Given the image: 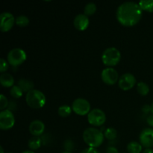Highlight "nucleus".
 Segmentation results:
<instances>
[{"instance_id": "obj_9", "label": "nucleus", "mask_w": 153, "mask_h": 153, "mask_svg": "<svg viewBox=\"0 0 153 153\" xmlns=\"http://www.w3.org/2000/svg\"><path fill=\"white\" fill-rule=\"evenodd\" d=\"M101 79L104 83L108 85H113L119 81V74L116 69L108 67L103 69L101 73Z\"/></svg>"}, {"instance_id": "obj_40", "label": "nucleus", "mask_w": 153, "mask_h": 153, "mask_svg": "<svg viewBox=\"0 0 153 153\" xmlns=\"http://www.w3.org/2000/svg\"><path fill=\"white\" fill-rule=\"evenodd\" d=\"M123 153H127V152H123Z\"/></svg>"}, {"instance_id": "obj_12", "label": "nucleus", "mask_w": 153, "mask_h": 153, "mask_svg": "<svg viewBox=\"0 0 153 153\" xmlns=\"http://www.w3.org/2000/svg\"><path fill=\"white\" fill-rule=\"evenodd\" d=\"M140 143L143 147L151 148L153 146V128H145L140 131L139 135Z\"/></svg>"}, {"instance_id": "obj_24", "label": "nucleus", "mask_w": 153, "mask_h": 153, "mask_svg": "<svg viewBox=\"0 0 153 153\" xmlns=\"http://www.w3.org/2000/svg\"><path fill=\"white\" fill-rule=\"evenodd\" d=\"M97 10V4L94 2L90 1V2L87 3L86 5L85 6L84 8V13L87 16H90V15H93Z\"/></svg>"}, {"instance_id": "obj_33", "label": "nucleus", "mask_w": 153, "mask_h": 153, "mask_svg": "<svg viewBox=\"0 0 153 153\" xmlns=\"http://www.w3.org/2000/svg\"><path fill=\"white\" fill-rule=\"evenodd\" d=\"M146 122H147L148 125H149L150 126L153 127V114L149 115L148 116L147 119H146Z\"/></svg>"}, {"instance_id": "obj_35", "label": "nucleus", "mask_w": 153, "mask_h": 153, "mask_svg": "<svg viewBox=\"0 0 153 153\" xmlns=\"http://www.w3.org/2000/svg\"><path fill=\"white\" fill-rule=\"evenodd\" d=\"M22 153H34V151L31 150V149H28V150H25L23 152H22Z\"/></svg>"}, {"instance_id": "obj_23", "label": "nucleus", "mask_w": 153, "mask_h": 153, "mask_svg": "<svg viewBox=\"0 0 153 153\" xmlns=\"http://www.w3.org/2000/svg\"><path fill=\"white\" fill-rule=\"evenodd\" d=\"M29 18L24 14L19 15V16H17L15 18V23L21 27H24L28 25V24H29Z\"/></svg>"}, {"instance_id": "obj_38", "label": "nucleus", "mask_w": 153, "mask_h": 153, "mask_svg": "<svg viewBox=\"0 0 153 153\" xmlns=\"http://www.w3.org/2000/svg\"><path fill=\"white\" fill-rule=\"evenodd\" d=\"M61 153H73V152H67V151H64V152H63Z\"/></svg>"}, {"instance_id": "obj_6", "label": "nucleus", "mask_w": 153, "mask_h": 153, "mask_svg": "<svg viewBox=\"0 0 153 153\" xmlns=\"http://www.w3.org/2000/svg\"><path fill=\"white\" fill-rule=\"evenodd\" d=\"M72 109L78 115L85 116L88 115L91 111V104L86 99L79 97L76 98L72 103Z\"/></svg>"}, {"instance_id": "obj_2", "label": "nucleus", "mask_w": 153, "mask_h": 153, "mask_svg": "<svg viewBox=\"0 0 153 153\" xmlns=\"http://www.w3.org/2000/svg\"><path fill=\"white\" fill-rule=\"evenodd\" d=\"M83 140L89 147L97 148L104 141V133L96 127H88L83 131Z\"/></svg>"}, {"instance_id": "obj_13", "label": "nucleus", "mask_w": 153, "mask_h": 153, "mask_svg": "<svg viewBox=\"0 0 153 153\" xmlns=\"http://www.w3.org/2000/svg\"><path fill=\"white\" fill-rule=\"evenodd\" d=\"M89 23V18L85 13H79L75 16L74 19H73V24H74L75 28L79 31H84L88 28Z\"/></svg>"}, {"instance_id": "obj_32", "label": "nucleus", "mask_w": 153, "mask_h": 153, "mask_svg": "<svg viewBox=\"0 0 153 153\" xmlns=\"http://www.w3.org/2000/svg\"><path fill=\"white\" fill-rule=\"evenodd\" d=\"M141 110L143 113L148 114L149 111H151V105H144L142 107Z\"/></svg>"}, {"instance_id": "obj_36", "label": "nucleus", "mask_w": 153, "mask_h": 153, "mask_svg": "<svg viewBox=\"0 0 153 153\" xmlns=\"http://www.w3.org/2000/svg\"><path fill=\"white\" fill-rule=\"evenodd\" d=\"M0 153H4V149H3L2 146H0Z\"/></svg>"}, {"instance_id": "obj_17", "label": "nucleus", "mask_w": 153, "mask_h": 153, "mask_svg": "<svg viewBox=\"0 0 153 153\" xmlns=\"http://www.w3.org/2000/svg\"><path fill=\"white\" fill-rule=\"evenodd\" d=\"M143 149V146L140 144V143L137 141H130L127 144L126 149L128 153H140Z\"/></svg>"}, {"instance_id": "obj_39", "label": "nucleus", "mask_w": 153, "mask_h": 153, "mask_svg": "<svg viewBox=\"0 0 153 153\" xmlns=\"http://www.w3.org/2000/svg\"><path fill=\"white\" fill-rule=\"evenodd\" d=\"M7 153H13V152H7Z\"/></svg>"}, {"instance_id": "obj_15", "label": "nucleus", "mask_w": 153, "mask_h": 153, "mask_svg": "<svg viewBox=\"0 0 153 153\" xmlns=\"http://www.w3.org/2000/svg\"><path fill=\"white\" fill-rule=\"evenodd\" d=\"M17 85L21 88L22 91L26 92H29L30 91L34 89V84L32 81L29 80V79H25V78H20L17 82Z\"/></svg>"}, {"instance_id": "obj_3", "label": "nucleus", "mask_w": 153, "mask_h": 153, "mask_svg": "<svg viewBox=\"0 0 153 153\" xmlns=\"http://www.w3.org/2000/svg\"><path fill=\"white\" fill-rule=\"evenodd\" d=\"M25 101L27 105L32 108H40L46 103V97L40 90L33 89L25 95Z\"/></svg>"}, {"instance_id": "obj_25", "label": "nucleus", "mask_w": 153, "mask_h": 153, "mask_svg": "<svg viewBox=\"0 0 153 153\" xmlns=\"http://www.w3.org/2000/svg\"><path fill=\"white\" fill-rule=\"evenodd\" d=\"M10 96H12V97L15 99H18L20 98L21 97L23 94V91L21 90V88L18 86L17 85H13V87H11L10 89Z\"/></svg>"}, {"instance_id": "obj_10", "label": "nucleus", "mask_w": 153, "mask_h": 153, "mask_svg": "<svg viewBox=\"0 0 153 153\" xmlns=\"http://www.w3.org/2000/svg\"><path fill=\"white\" fill-rule=\"evenodd\" d=\"M14 16L10 12L4 11L0 14V29L2 32L8 31L15 23Z\"/></svg>"}, {"instance_id": "obj_18", "label": "nucleus", "mask_w": 153, "mask_h": 153, "mask_svg": "<svg viewBox=\"0 0 153 153\" xmlns=\"http://www.w3.org/2000/svg\"><path fill=\"white\" fill-rule=\"evenodd\" d=\"M42 139L38 136H33L28 140V146L31 150H37L41 146Z\"/></svg>"}, {"instance_id": "obj_4", "label": "nucleus", "mask_w": 153, "mask_h": 153, "mask_svg": "<svg viewBox=\"0 0 153 153\" xmlns=\"http://www.w3.org/2000/svg\"><path fill=\"white\" fill-rule=\"evenodd\" d=\"M121 58V53L116 47H108L104 50L102 54V61L106 66L112 67L120 62Z\"/></svg>"}, {"instance_id": "obj_34", "label": "nucleus", "mask_w": 153, "mask_h": 153, "mask_svg": "<svg viewBox=\"0 0 153 153\" xmlns=\"http://www.w3.org/2000/svg\"><path fill=\"white\" fill-rule=\"evenodd\" d=\"M142 153H153V149L151 148H146L143 151Z\"/></svg>"}, {"instance_id": "obj_14", "label": "nucleus", "mask_w": 153, "mask_h": 153, "mask_svg": "<svg viewBox=\"0 0 153 153\" xmlns=\"http://www.w3.org/2000/svg\"><path fill=\"white\" fill-rule=\"evenodd\" d=\"M28 130L33 136H40L45 130V125L40 120H34L31 121L28 126Z\"/></svg>"}, {"instance_id": "obj_11", "label": "nucleus", "mask_w": 153, "mask_h": 153, "mask_svg": "<svg viewBox=\"0 0 153 153\" xmlns=\"http://www.w3.org/2000/svg\"><path fill=\"white\" fill-rule=\"evenodd\" d=\"M136 78L133 74L130 73H123L120 77L118 81V85L123 91H128L135 85Z\"/></svg>"}, {"instance_id": "obj_21", "label": "nucleus", "mask_w": 153, "mask_h": 153, "mask_svg": "<svg viewBox=\"0 0 153 153\" xmlns=\"http://www.w3.org/2000/svg\"><path fill=\"white\" fill-rule=\"evenodd\" d=\"M138 4L142 10L153 13V0H140Z\"/></svg>"}, {"instance_id": "obj_16", "label": "nucleus", "mask_w": 153, "mask_h": 153, "mask_svg": "<svg viewBox=\"0 0 153 153\" xmlns=\"http://www.w3.org/2000/svg\"><path fill=\"white\" fill-rule=\"evenodd\" d=\"M0 83L3 87L11 88L14 85V79H13V76L10 73H1V75H0Z\"/></svg>"}, {"instance_id": "obj_30", "label": "nucleus", "mask_w": 153, "mask_h": 153, "mask_svg": "<svg viewBox=\"0 0 153 153\" xmlns=\"http://www.w3.org/2000/svg\"><path fill=\"white\" fill-rule=\"evenodd\" d=\"M106 153H119V151L115 146H109L106 149Z\"/></svg>"}, {"instance_id": "obj_1", "label": "nucleus", "mask_w": 153, "mask_h": 153, "mask_svg": "<svg viewBox=\"0 0 153 153\" xmlns=\"http://www.w3.org/2000/svg\"><path fill=\"white\" fill-rule=\"evenodd\" d=\"M143 10L137 2L132 1H124L117 7V19L124 26L136 25L142 17Z\"/></svg>"}, {"instance_id": "obj_37", "label": "nucleus", "mask_w": 153, "mask_h": 153, "mask_svg": "<svg viewBox=\"0 0 153 153\" xmlns=\"http://www.w3.org/2000/svg\"><path fill=\"white\" fill-rule=\"evenodd\" d=\"M151 112H152V114H153V102H152V104H151Z\"/></svg>"}, {"instance_id": "obj_22", "label": "nucleus", "mask_w": 153, "mask_h": 153, "mask_svg": "<svg viewBox=\"0 0 153 153\" xmlns=\"http://www.w3.org/2000/svg\"><path fill=\"white\" fill-rule=\"evenodd\" d=\"M104 136L108 140H114L117 136V131L113 127H108L104 131Z\"/></svg>"}, {"instance_id": "obj_29", "label": "nucleus", "mask_w": 153, "mask_h": 153, "mask_svg": "<svg viewBox=\"0 0 153 153\" xmlns=\"http://www.w3.org/2000/svg\"><path fill=\"white\" fill-rule=\"evenodd\" d=\"M81 153H100L98 149L94 147H88L86 149H83Z\"/></svg>"}, {"instance_id": "obj_5", "label": "nucleus", "mask_w": 153, "mask_h": 153, "mask_svg": "<svg viewBox=\"0 0 153 153\" xmlns=\"http://www.w3.org/2000/svg\"><path fill=\"white\" fill-rule=\"evenodd\" d=\"M26 53L21 48H13L10 49L7 55V62L14 67L22 64L26 60Z\"/></svg>"}, {"instance_id": "obj_28", "label": "nucleus", "mask_w": 153, "mask_h": 153, "mask_svg": "<svg viewBox=\"0 0 153 153\" xmlns=\"http://www.w3.org/2000/svg\"><path fill=\"white\" fill-rule=\"evenodd\" d=\"M8 62L4 58H0V72L1 73H6V70L8 69Z\"/></svg>"}, {"instance_id": "obj_7", "label": "nucleus", "mask_w": 153, "mask_h": 153, "mask_svg": "<svg viewBox=\"0 0 153 153\" xmlns=\"http://www.w3.org/2000/svg\"><path fill=\"white\" fill-rule=\"evenodd\" d=\"M106 115L102 109L94 108L88 114V121L91 125L100 126L105 123Z\"/></svg>"}, {"instance_id": "obj_8", "label": "nucleus", "mask_w": 153, "mask_h": 153, "mask_svg": "<svg viewBox=\"0 0 153 153\" xmlns=\"http://www.w3.org/2000/svg\"><path fill=\"white\" fill-rule=\"evenodd\" d=\"M15 117L13 112L9 109L1 111L0 112V128L7 130L14 126Z\"/></svg>"}, {"instance_id": "obj_31", "label": "nucleus", "mask_w": 153, "mask_h": 153, "mask_svg": "<svg viewBox=\"0 0 153 153\" xmlns=\"http://www.w3.org/2000/svg\"><path fill=\"white\" fill-rule=\"evenodd\" d=\"M16 103L15 102L14 100H11V101H10V102H9L7 109H9V110L12 111L14 110V109L16 108Z\"/></svg>"}, {"instance_id": "obj_27", "label": "nucleus", "mask_w": 153, "mask_h": 153, "mask_svg": "<svg viewBox=\"0 0 153 153\" xmlns=\"http://www.w3.org/2000/svg\"><path fill=\"white\" fill-rule=\"evenodd\" d=\"M8 104L9 102L7 97L4 94H1L0 95V110L3 111L7 109V108L8 107Z\"/></svg>"}, {"instance_id": "obj_19", "label": "nucleus", "mask_w": 153, "mask_h": 153, "mask_svg": "<svg viewBox=\"0 0 153 153\" xmlns=\"http://www.w3.org/2000/svg\"><path fill=\"white\" fill-rule=\"evenodd\" d=\"M72 107H70L68 105H61L58 109V114L59 116L62 117H67L70 116L72 113Z\"/></svg>"}, {"instance_id": "obj_26", "label": "nucleus", "mask_w": 153, "mask_h": 153, "mask_svg": "<svg viewBox=\"0 0 153 153\" xmlns=\"http://www.w3.org/2000/svg\"><path fill=\"white\" fill-rule=\"evenodd\" d=\"M63 146H64L65 151L72 152L75 148V143L71 139H67V140H64V143H63Z\"/></svg>"}, {"instance_id": "obj_20", "label": "nucleus", "mask_w": 153, "mask_h": 153, "mask_svg": "<svg viewBox=\"0 0 153 153\" xmlns=\"http://www.w3.org/2000/svg\"><path fill=\"white\" fill-rule=\"evenodd\" d=\"M137 91L142 96H146L149 92V87L146 82H139L137 84Z\"/></svg>"}]
</instances>
